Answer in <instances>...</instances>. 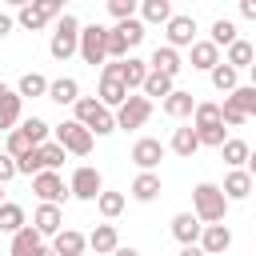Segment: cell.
<instances>
[{
	"mask_svg": "<svg viewBox=\"0 0 256 256\" xmlns=\"http://www.w3.org/2000/svg\"><path fill=\"white\" fill-rule=\"evenodd\" d=\"M224 212H228V200L220 192V184H196L192 188V216L200 224H224Z\"/></svg>",
	"mask_w": 256,
	"mask_h": 256,
	"instance_id": "cell-1",
	"label": "cell"
},
{
	"mask_svg": "<svg viewBox=\"0 0 256 256\" xmlns=\"http://www.w3.org/2000/svg\"><path fill=\"white\" fill-rule=\"evenodd\" d=\"M72 108H76V116H72V120H76L80 128H88V132H92V140H96V136H108V132H116V120H112V112H108V108H104L96 96H80Z\"/></svg>",
	"mask_w": 256,
	"mask_h": 256,
	"instance_id": "cell-2",
	"label": "cell"
},
{
	"mask_svg": "<svg viewBox=\"0 0 256 256\" xmlns=\"http://www.w3.org/2000/svg\"><path fill=\"white\" fill-rule=\"evenodd\" d=\"M144 40V24L132 16V20H120V24H112L108 28V40H104V48H108V60H124L136 44Z\"/></svg>",
	"mask_w": 256,
	"mask_h": 256,
	"instance_id": "cell-3",
	"label": "cell"
},
{
	"mask_svg": "<svg viewBox=\"0 0 256 256\" xmlns=\"http://www.w3.org/2000/svg\"><path fill=\"white\" fill-rule=\"evenodd\" d=\"M76 44H80V20L72 12H64L56 20V28H52L48 52H52V60H68V56H76Z\"/></svg>",
	"mask_w": 256,
	"mask_h": 256,
	"instance_id": "cell-4",
	"label": "cell"
},
{
	"mask_svg": "<svg viewBox=\"0 0 256 256\" xmlns=\"http://www.w3.org/2000/svg\"><path fill=\"white\" fill-rule=\"evenodd\" d=\"M104 40H108V28L104 24H88V28H80V44H76V56L84 60V64H108V48H104Z\"/></svg>",
	"mask_w": 256,
	"mask_h": 256,
	"instance_id": "cell-5",
	"label": "cell"
},
{
	"mask_svg": "<svg viewBox=\"0 0 256 256\" xmlns=\"http://www.w3.org/2000/svg\"><path fill=\"white\" fill-rule=\"evenodd\" d=\"M64 16V8H60V0H36V4H20L16 8V24H24L28 32H40L48 20H60Z\"/></svg>",
	"mask_w": 256,
	"mask_h": 256,
	"instance_id": "cell-6",
	"label": "cell"
},
{
	"mask_svg": "<svg viewBox=\"0 0 256 256\" xmlns=\"http://www.w3.org/2000/svg\"><path fill=\"white\" fill-rule=\"evenodd\" d=\"M148 116H152V100H144V96H128V100H124V104L112 112L116 128H124V132L144 128V124H148Z\"/></svg>",
	"mask_w": 256,
	"mask_h": 256,
	"instance_id": "cell-7",
	"label": "cell"
},
{
	"mask_svg": "<svg viewBox=\"0 0 256 256\" xmlns=\"http://www.w3.org/2000/svg\"><path fill=\"white\" fill-rule=\"evenodd\" d=\"M52 132H56V144H60L64 152H72V156H88V152H92V132H88V128H80L76 120L56 124Z\"/></svg>",
	"mask_w": 256,
	"mask_h": 256,
	"instance_id": "cell-8",
	"label": "cell"
},
{
	"mask_svg": "<svg viewBox=\"0 0 256 256\" xmlns=\"http://www.w3.org/2000/svg\"><path fill=\"white\" fill-rule=\"evenodd\" d=\"M96 100H100L108 112H116V108L128 100V92H124V84H120V76H116V60H108V64L100 68V92H96Z\"/></svg>",
	"mask_w": 256,
	"mask_h": 256,
	"instance_id": "cell-9",
	"label": "cell"
},
{
	"mask_svg": "<svg viewBox=\"0 0 256 256\" xmlns=\"http://www.w3.org/2000/svg\"><path fill=\"white\" fill-rule=\"evenodd\" d=\"M100 192H104L100 172H96L92 164H80V168L72 172V180H68V196H76V200H96Z\"/></svg>",
	"mask_w": 256,
	"mask_h": 256,
	"instance_id": "cell-10",
	"label": "cell"
},
{
	"mask_svg": "<svg viewBox=\"0 0 256 256\" xmlns=\"http://www.w3.org/2000/svg\"><path fill=\"white\" fill-rule=\"evenodd\" d=\"M32 192H36L40 204H56V208H60V200H68V184H64L60 172H36L32 176Z\"/></svg>",
	"mask_w": 256,
	"mask_h": 256,
	"instance_id": "cell-11",
	"label": "cell"
},
{
	"mask_svg": "<svg viewBox=\"0 0 256 256\" xmlns=\"http://www.w3.org/2000/svg\"><path fill=\"white\" fill-rule=\"evenodd\" d=\"M164 28H168L164 36H168V48H172V52H180V48H192V44H196V16H188V12H180V16H176V12H172V20H168Z\"/></svg>",
	"mask_w": 256,
	"mask_h": 256,
	"instance_id": "cell-12",
	"label": "cell"
},
{
	"mask_svg": "<svg viewBox=\"0 0 256 256\" xmlns=\"http://www.w3.org/2000/svg\"><path fill=\"white\" fill-rule=\"evenodd\" d=\"M160 160H164V144H160L156 136H140V140L132 144V164H136L140 172H156Z\"/></svg>",
	"mask_w": 256,
	"mask_h": 256,
	"instance_id": "cell-13",
	"label": "cell"
},
{
	"mask_svg": "<svg viewBox=\"0 0 256 256\" xmlns=\"http://www.w3.org/2000/svg\"><path fill=\"white\" fill-rule=\"evenodd\" d=\"M196 248H200L204 256H220V252H228V248H232V228H228V224H204Z\"/></svg>",
	"mask_w": 256,
	"mask_h": 256,
	"instance_id": "cell-14",
	"label": "cell"
},
{
	"mask_svg": "<svg viewBox=\"0 0 256 256\" xmlns=\"http://www.w3.org/2000/svg\"><path fill=\"white\" fill-rule=\"evenodd\" d=\"M116 76H120L124 92L132 96V92L144 84V76H148V64H144L140 56H124V60H116Z\"/></svg>",
	"mask_w": 256,
	"mask_h": 256,
	"instance_id": "cell-15",
	"label": "cell"
},
{
	"mask_svg": "<svg viewBox=\"0 0 256 256\" xmlns=\"http://www.w3.org/2000/svg\"><path fill=\"white\" fill-rule=\"evenodd\" d=\"M220 192H224L228 204H232V200H248V196H252V172H248V168H228Z\"/></svg>",
	"mask_w": 256,
	"mask_h": 256,
	"instance_id": "cell-16",
	"label": "cell"
},
{
	"mask_svg": "<svg viewBox=\"0 0 256 256\" xmlns=\"http://www.w3.org/2000/svg\"><path fill=\"white\" fill-rule=\"evenodd\" d=\"M144 64H148V72H160V76H168V80H176V72L184 68V64H180V52H172L168 44H160Z\"/></svg>",
	"mask_w": 256,
	"mask_h": 256,
	"instance_id": "cell-17",
	"label": "cell"
},
{
	"mask_svg": "<svg viewBox=\"0 0 256 256\" xmlns=\"http://www.w3.org/2000/svg\"><path fill=\"white\" fill-rule=\"evenodd\" d=\"M160 108H164V116H172V120H188L192 108H196V96L184 92V88H172V92L160 100Z\"/></svg>",
	"mask_w": 256,
	"mask_h": 256,
	"instance_id": "cell-18",
	"label": "cell"
},
{
	"mask_svg": "<svg viewBox=\"0 0 256 256\" xmlns=\"http://www.w3.org/2000/svg\"><path fill=\"white\" fill-rule=\"evenodd\" d=\"M32 228H36L40 236H56V232L64 228V212H60L56 204H36V212H32Z\"/></svg>",
	"mask_w": 256,
	"mask_h": 256,
	"instance_id": "cell-19",
	"label": "cell"
},
{
	"mask_svg": "<svg viewBox=\"0 0 256 256\" xmlns=\"http://www.w3.org/2000/svg\"><path fill=\"white\" fill-rule=\"evenodd\" d=\"M84 240H88V248H92L96 256H112V252L120 248V236H116V224H96V228H92V232H88Z\"/></svg>",
	"mask_w": 256,
	"mask_h": 256,
	"instance_id": "cell-20",
	"label": "cell"
},
{
	"mask_svg": "<svg viewBox=\"0 0 256 256\" xmlns=\"http://www.w3.org/2000/svg\"><path fill=\"white\" fill-rule=\"evenodd\" d=\"M56 256H84V248H88V240H84V232H76V228H60L56 236H52V244H48Z\"/></svg>",
	"mask_w": 256,
	"mask_h": 256,
	"instance_id": "cell-21",
	"label": "cell"
},
{
	"mask_svg": "<svg viewBox=\"0 0 256 256\" xmlns=\"http://www.w3.org/2000/svg\"><path fill=\"white\" fill-rule=\"evenodd\" d=\"M200 228H204V224H200V220H196L192 212H176V216H172V236H176V240H180L184 248L200 240Z\"/></svg>",
	"mask_w": 256,
	"mask_h": 256,
	"instance_id": "cell-22",
	"label": "cell"
},
{
	"mask_svg": "<svg viewBox=\"0 0 256 256\" xmlns=\"http://www.w3.org/2000/svg\"><path fill=\"white\" fill-rule=\"evenodd\" d=\"M20 112H24V100L8 88V92L0 96V132H12V128L20 124Z\"/></svg>",
	"mask_w": 256,
	"mask_h": 256,
	"instance_id": "cell-23",
	"label": "cell"
},
{
	"mask_svg": "<svg viewBox=\"0 0 256 256\" xmlns=\"http://www.w3.org/2000/svg\"><path fill=\"white\" fill-rule=\"evenodd\" d=\"M48 100H56V104H76L80 100V84L72 80V76H60V80H48V92H44Z\"/></svg>",
	"mask_w": 256,
	"mask_h": 256,
	"instance_id": "cell-24",
	"label": "cell"
},
{
	"mask_svg": "<svg viewBox=\"0 0 256 256\" xmlns=\"http://www.w3.org/2000/svg\"><path fill=\"white\" fill-rule=\"evenodd\" d=\"M224 100H228V104H232L244 120H248V116H256V88H252V84H236Z\"/></svg>",
	"mask_w": 256,
	"mask_h": 256,
	"instance_id": "cell-25",
	"label": "cell"
},
{
	"mask_svg": "<svg viewBox=\"0 0 256 256\" xmlns=\"http://www.w3.org/2000/svg\"><path fill=\"white\" fill-rule=\"evenodd\" d=\"M156 196H160V172H140V176L132 180V200L152 204Z\"/></svg>",
	"mask_w": 256,
	"mask_h": 256,
	"instance_id": "cell-26",
	"label": "cell"
},
{
	"mask_svg": "<svg viewBox=\"0 0 256 256\" xmlns=\"http://www.w3.org/2000/svg\"><path fill=\"white\" fill-rule=\"evenodd\" d=\"M40 244H44V236H40L32 224H24L20 232H12V248H8V252H12V256H32Z\"/></svg>",
	"mask_w": 256,
	"mask_h": 256,
	"instance_id": "cell-27",
	"label": "cell"
},
{
	"mask_svg": "<svg viewBox=\"0 0 256 256\" xmlns=\"http://www.w3.org/2000/svg\"><path fill=\"white\" fill-rule=\"evenodd\" d=\"M252 60H256V48H252L248 40H240V36H236V40L228 44V56H224V64L240 72V68H252Z\"/></svg>",
	"mask_w": 256,
	"mask_h": 256,
	"instance_id": "cell-28",
	"label": "cell"
},
{
	"mask_svg": "<svg viewBox=\"0 0 256 256\" xmlns=\"http://www.w3.org/2000/svg\"><path fill=\"white\" fill-rule=\"evenodd\" d=\"M216 64H220V48H216V44H208V40H196V44H192V68L212 72Z\"/></svg>",
	"mask_w": 256,
	"mask_h": 256,
	"instance_id": "cell-29",
	"label": "cell"
},
{
	"mask_svg": "<svg viewBox=\"0 0 256 256\" xmlns=\"http://www.w3.org/2000/svg\"><path fill=\"white\" fill-rule=\"evenodd\" d=\"M168 20H172L168 0H144L140 4V24H168Z\"/></svg>",
	"mask_w": 256,
	"mask_h": 256,
	"instance_id": "cell-30",
	"label": "cell"
},
{
	"mask_svg": "<svg viewBox=\"0 0 256 256\" xmlns=\"http://www.w3.org/2000/svg\"><path fill=\"white\" fill-rule=\"evenodd\" d=\"M220 152H224V164H228V168H244L248 156H252V148H248L244 140H236V136H228V140L220 144Z\"/></svg>",
	"mask_w": 256,
	"mask_h": 256,
	"instance_id": "cell-31",
	"label": "cell"
},
{
	"mask_svg": "<svg viewBox=\"0 0 256 256\" xmlns=\"http://www.w3.org/2000/svg\"><path fill=\"white\" fill-rule=\"evenodd\" d=\"M24 224H28L24 208H20V204H12V200H4V204H0V232H8V236H12V232H20Z\"/></svg>",
	"mask_w": 256,
	"mask_h": 256,
	"instance_id": "cell-32",
	"label": "cell"
},
{
	"mask_svg": "<svg viewBox=\"0 0 256 256\" xmlns=\"http://www.w3.org/2000/svg\"><path fill=\"white\" fill-rule=\"evenodd\" d=\"M20 132L28 136V144H32V148H40V144H48L52 124H48V120H40V116H28V120H20Z\"/></svg>",
	"mask_w": 256,
	"mask_h": 256,
	"instance_id": "cell-33",
	"label": "cell"
},
{
	"mask_svg": "<svg viewBox=\"0 0 256 256\" xmlns=\"http://www.w3.org/2000/svg\"><path fill=\"white\" fill-rule=\"evenodd\" d=\"M168 148H172L176 156H184V160H188V156H192V152L200 148V144H196V132H192V124L176 128V132H172V140H168Z\"/></svg>",
	"mask_w": 256,
	"mask_h": 256,
	"instance_id": "cell-34",
	"label": "cell"
},
{
	"mask_svg": "<svg viewBox=\"0 0 256 256\" xmlns=\"http://www.w3.org/2000/svg\"><path fill=\"white\" fill-rule=\"evenodd\" d=\"M64 156H68V152H64V148H60L56 140H48V144H40V148H36V160H40V172H56V168L64 164Z\"/></svg>",
	"mask_w": 256,
	"mask_h": 256,
	"instance_id": "cell-35",
	"label": "cell"
},
{
	"mask_svg": "<svg viewBox=\"0 0 256 256\" xmlns=\"http://www.w3.org/2000/svg\"><path fill=\"white\" fill-rule=\"evenodd\" d=\"M208 76H212V88H216V92H224V96H228V92L240 84V72H236V68H228L224 60H220V64H216Z\"/></svg>",
	"mask_w": 256,
	"mask_h": 256,
	"instance_id": "cell-36",
	"label": "cell"
},
{
	"mask_svg": "<svg viewBox=\"0 0 256 256\" xmlns=\"http://www.w3.org/2000/svg\"><path fill=\"white\" fill-rule=\"evenodd\" d=\"M12 92H16L20 100H24V96H32V100H36V96H44V92H48V80H44L40 72H24V76H20V84H16Z\"/></svg>",
	"mask_w": 256,
	"mask_h": 256,
	"instance_id": "cell-37",
	"label": "cell"
},
{
	"mask_svg": "<svg viewBox=\"0 0 256 256\" xmlns=\"http://www.w3.org/2000/svg\"><path fill=\"white\" fill-rule=\"evenodd\" d=\"M140 92H144V100H152V96H156V100H164V96L172 92V80H168V76H160V72H148V76H144V84H140Z\"/></svg>",
	"mask_w": 256,
	"mask_h": 256,
	"instance_id": "cell-38",
	"label": "cell"
},
{
	"mask_svg": "<svg viewBox=\"0 0 256 256\" xmlns=\"http://www.w3.org/2000/svg\"><path fill=\"white\" fill-rule=\"evenodd\" d=\"M96 208H100L104 220H116V216L124 212V192H100V196H96Z\"/></svg>",
	"mask_w": 256,
	"mask_h": 256,
	"instance_id": "cell-39",
	"label": "cell"
},
{
	"mask_svg": "<svg viewBox=\"0 0 256 256\" xmlns=\"http://www.w3.org/2000/svg\"><path fill=\"white\" fill-rule=\"evenodd\" d=\"M196 132V144L200 148H220L228 136H224V124H204V128H192Z\"/></svg>",
	"mask_w": 256,
	"mask_h": 256,
	"instance_id": "cell-40",
	"label": "cell"
},
{
	"mask_svg": "<svg viewBox=\"0 0 256 256\" xmlns=\"http://www.w3.org/2000/svg\"><path fill=\"white\" fill-rule=\"evenodd\" d=\"M232 40H236V24L220 16V20L212 24V36H208V44H216V48H228Z\"/></svg>",
	"mask_w": 256,
	"mask_h": 256,
	"instance_id": "cell-41",
	"label": "cell"
},
{
	"mask_svg": "<svg viewBox=\"0 0 256 256\" xmlns=\"http://www.w3.org/2000/svg\"><path fill=\"white\" fill-rule=\"evenodd\" d=\"M28 152H32L28 136H24L20 128H12V132H8V148H4V156H12V164H16V160H24Z\"/></svg>",
	"mask_w": 256,
	"mask_h": 256,
	"instance_id": "cell-42",
	"label": "cell"
},
{
	"mask_svg": "<svg viewBox=\"0 0 256 256\" xmlns=\"http://www.w3.org/2000/svg\"><path fill=\"white\" fill-rule=\"evenodd\" d=\"M108 12H112L116 24H120V20H132V16H136V0H108Z\"/></svg>",
	"mask_w": 256,
	"mask_h": 256,
	"instance_id": "cell-43",
	"label": "cell"
},
{
	"mask_svg": "<svg viewBox=\"0 0 256 256\" xmlns=\"http://www.w3.org/2000/svg\"><path fill=\"white\" fill-rule=\"evenodd\" d=\"M12 176H16V164H12V156H4V152H0V184H8Z\"/></svg>",
	"mask_w": 256,
	"mask_h": 256,
	"instance_id": "cell-44",
	"label": "cell"
},
{
	"mask_svg": "<svg viewBox=\"0 0 256 256\" xmlns=\"http://www.w3.org/2000/svg\"><path fill=\"white\" fill-rule=\"evenodd\" d=\"M240 16L244 20H256V0H240Z\"/></svg>",
	"mask_w": 256,
	"mask_h": 256,
	"instance_id": "cell-45",
	"label": "cell"
},
{
	"mask_svg": "<svg viewBox=\"0 0 256 256\" xmlns=\"http://www.w3.org/2000/svg\"><path fill=\"white\" fill-rule=\"evenodd\" d=\"M12 24H16V20H12V16H8V12H0V40H4V36H8V32H12Z\"/></svg>",
	"mask_w": 256,
	"mask_h": 256,
	"instance_id": "cell-46",
	"label": "cell"
},
{
	"mask_svg": "<svg viewBox=\"0 0 256 256\" xmlns=\"http://www.w3.org/2000/svg\"><path fill=\"white\" fill-rule=\"evenodd\" d=\"M180 256H204V252H200L196 244H188V248H180Z\"/></svg>",
	"mask_w": 256,
	"mask_h": 256,
	"instance_id": "cell-47",
	"label": "cell"
},
{
	"mask_svg": "<svg viewBox=\"0 0 256 256\" xmlns=\"http://www.w3.org/2000/svg\"><path fill=\"white\" fill-rule=\"evenodd\" d=\"M112 256H140V252H136V248H124V244H120V248H116Z\"/></svg>",
	"mask_w": 256,
	"mask_h": 256,
	"instance_id": "cell-48",
	"label": "cell"
},
{
	"mask_svg": "<svg viewBox=\"0 0 256 256\" xmlns=\"http://www.w3.org/2000/svg\"><path fill=\"white\" fill-rule=\"evenodd\" d=\"M32 256H56V252H52V248H48V244H40V248H36V252H32Z\"/></svg>",
	"mask_w": 256,
	"mask_h": 256,
	"instance_id": "cell-49",
	"label": "cell"
},
{
	"mask_svg": "<svg viewBox=\"0 0 256 256\" xmlns=\"http://www.w3.org/2000/svg\"><path fill=\"white\" fill-rule=\"evenodd\" d=\"M4 92H8V84H4V80H0V96H4Z\"/></svg>",
	"mask_w": 256,
	"mask_h": 256,
	"instance_id": "cell-50",
	"label": "cell"
},
{
	"mask_svg": "<svg viewBox=\"0 0 256 256\" xmlns=\"http://www.w3.org/2000/svg\"><path fill=\"white\" fill-rule=\"evenodd\" d=\"M0 204H4V184H0Z\"/></svg>",
	"mask_w": 256,
	"mask_h": 256,
	"instance_id": "cell-51",
	"label": "cell"
}]
</instances>
